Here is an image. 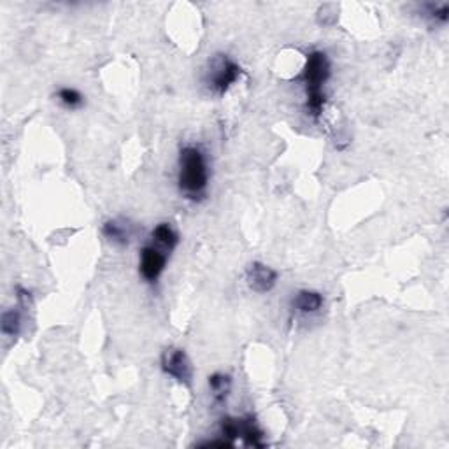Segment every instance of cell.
Wrapping results in <instances>:
<instances>
[{
  "label": "cell",
  "instance_id": "1",
  "mask_svg": "<svg viewBox=\"0 0 449 449\" xmlns=\"http://www.w3.org/2000/svg\"><path fill=\"white\" fill-rule=\"evenodd\" d=\"M179 191L184 198L197 202L206 197L209 184V167H207L206 153L201 146H184L179 153L178 172Z\"/></svg>",
  "mask_w": 449,
  "mask_h": 449
},
{
  "label": "cell",
  "instance_id": "2",
  "mask_svg": "<svg viewBox=\"0 0 449 449\" xmlns=\"http://www.w3.org/2000/svg\"><path fill=\"white\" fill-rule=\"evenodd\" d=\"M330 60L325 51H311L307 55L304 71H302L301 81L306 86V109L313 120L323 114L325 102H327V95H325V84L330 79Z\"/></svg>",
  "mask_w": 449,
  "mask_h": 449
},
{
  "label": "cell",
  "instance_id": "3",
  "mask_svg": "<svg viewBox=\"0 0 449 449\" xmlns=\"http://www.w3.org/2000/svg\"><path fill=\"white\" fill-rule=\"evenodd\" d=\"M241 67L228 55H216L211 61V69L207 72V86L216 95H225L232 84L241 78Z\"/></svg>",
  "mask_w": 449,
  "mask_h": 449
},
{
  "label": "cell",
  "instance_id": "4",
  "mask_svg": "<svg viewBox=\"0 0 449 449\" xmlns=\"http://www.w3.org/2000/svg\"><path fill=\"white\" fill-rule=\"evenodd\" d=\"M162 370L176 381L183 383V385H191V378H193V368L191 362L188 358L186 353L181 348H167L162 353Z\"/></svg>",
  "mask_w": 449,
  "mask_h": 449
},
{
  "label": "cell",
  "instance_id": "5",
  "mask_svg": "<svg viewBox=\"0 0 449 449\" xmlns=\"http://www.w3.org/2000/svg\"><path fill=\"white\" fill-rule=\"evenodd\" d=\"M168 251H165L163 248L153 244H146L141 249V260H139V271L143 276L144 281L148 283H156L160 279V276L163 274L165 267H167V255Z\"/></svg>",
  "mask_w": 449,
  "mask_h": 449
},
{
  "label": "cell",
  "instance_id": "6",
  "mask_svg": "<svg viewBox=\"0 0 449 449\" xmlns=\"http://www.w3.org/2000/svg\"><path fill=\"white\" fill-rule=\"evenodd\" d=\"M248 285L256 293H267L278 283V271L262 262H253L248 267Z\"/></svg>",
  "mask_w": 449,
  "mask_h": 449
},
{
  "label": "cell",
  "instance_id": "7",
  "mask_svg": "<svg viewBox=\"0 0 449 449\" xmlns=\"http://www.w3.org/2000/svg\"><path fill=\"white\" fill-rule=\"evenodd\" d=\"M323 295L314 290H301L291 301V309L297 314H314L323 307Z\"/></svg>",
  "mask_w": 449,
  "mask_h": 449
},
{
  "label": "cell",
  "instance_id": "8",
  "mask_svg": "<svg viewBox=\"0 0 449 449\" xmlns=\"http://www.w3.org/2000/svg\"><path fill=\"white\" fill-rule=\"evenodd\" d=\"M237 428H239V439L244 440L246 446L263 448V432L255 423L253 416L237 418Z\"/></svg>",
  "mask_w": 449,
  "mask_h": 449
},
{
  "label": "cell",
  "instance_id": "9",
  "mask_svg": "<svg viewBox=\"0 0 449 449\" xmlns=\"http://www.w3.org/2000/svg\"><path fill=\"white\" fill-rule=\"evenodd\" d=\"M102 233L106 239H109L111 243L126 246L130 243V237H132V232H130V226L121 220H109L102 225Z\"/></svg>",
  "mask_w": 449,
  "mask_h": 449
},
{
  "label": "cell",
  "instance_id": "10",
  "mask_svg": "<svg viewBox=\"0 0 449 449\" xmlns=\"http://www.w3.org/2000/svg\"><path fill=\"white\" fill-rule=\"evenodd\" d=\"M151 239L153 243L160 248H163L165 251H174L176 246L179 244V236L174 228H172L168 223H160L153 228L151 232Z\"/></svg>",
  "mask_w": 449,
  "mask_h": 449
},
{
  "label": "cell",
  "instance_id": "11",
  "mask_svg": "<svg viewBox=\"0 0 449 449\" xmlns=\"http://www.w3.org/2000/svg\"><path fill=\"white\" fill-rule=\"evenodd\" d=\"M209 390L213 393L214 404H223L230 395V390H232V378L228 374H223V372L209 375Z\"/></svg>",
  "mask_w": 449,
  "mask_h": 449
},
{
  "label": "cell",
  "instance_id": "12",
  "mask_svg": "<svg viewBox=\"0 0 449 449\" xmlns=\"http://www.w3.org/2000/svg\"><path fill=\"white\" fill-rule=\"evenodd\" d=\"M21 327H23V314H21L20 307H13V309L6 311V313L2 314V318H0V330H2L4 336L16 339V337L21 333Z\"/></svg>",
  "mask_w": 449,
  "mask_h": 449
},
{
  "label": "cell",
  "instance_id": "13",
  "mask_svg": "<svg viewBox=\"0 0 449 449\" xmlns=\"http://www.w3.org/2000/svg\"><path fill=\"white\" fill-rule=\"evenodd\" d=\"M56 99H59V102L64 107H67V109L74 111V109H79V107H83L84 104V97L81 94H79L76 88H60L59 91H56Z\"/></svg>",
  "mask_w": 449,
  "mask_h": 449
},
{
  "label": "cell",
  "instance_id": "14",
  "mask_svg": "<svg viewBox=\"0 0 449 449\" xmlns=\"http://www.w3.org/2000/svg\"><path fill=\"white\" fill-rule=\"evenodd\" d=\"M423 16L428 18L432 23H437V25H446L449 20V6L448 4H440V6L427 4V6H423Z\"/></svg>",
  "mask_w": 449,
  "mask_h": 449
}]
</instances>
